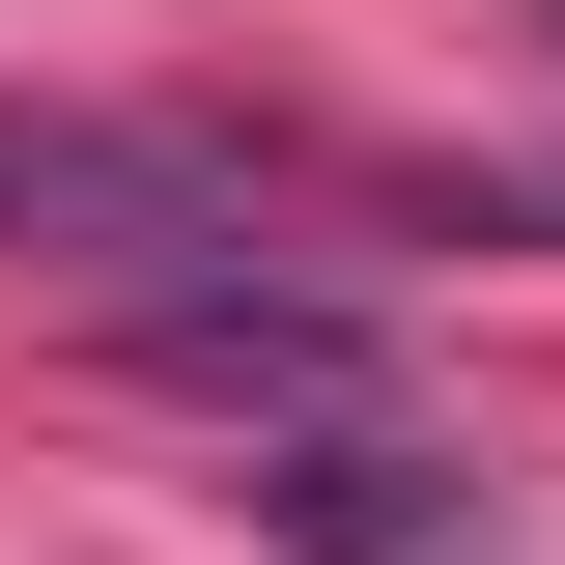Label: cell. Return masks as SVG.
<instances>
[{"label": "cell", "instance_id": "cell-1", "mask_svg": "<svg viewBox=\"0 0 565 565\" xmlns=\"http://www.w3.org/2000/svg\"><path fill=\"white\" fill-rule=\"evenodd\" d=\"M0 255H85L141 311V282H226L255 255V170L170 141V114H0Z\"/></svg>", "mask_w": 565, "mask_h": 565}, {"label": "cell", "instance_id": "cell-2", "mask_svg": "<svg viewBox=\"0 0 565 565\" xmlns=\"http://www.w3.org/2000/svg\"><path fill=\"white\" fill-rule=\"evenodd\" d=\"M114 367L226 396L255 452H282V424H396V340H367L340 282H255V255H226V282H141V311H114Z\"/></svg>", "mask_w": 565, "mask_h": 565}, {"label": "cell", "instance_id": "cell-3", "mask_svg": "<svg viewBox=\"0 0 565 565\" xmlns=\"http://www.w3.org/2000/svg\"><path fill=\"white\" fill-rule=\"evenodd\" d=\"M481 509L509 481H452L424 424H282V452H255V537L282 565H481Z\"/></svg>", "mask_w": 565, "mask_h": 565}, {"label": "cell", "instance_id": "cell-4", "mask_svg": "<svg viewBox=\"0 0 565 565\" xmlns=\"http://www.w3.org/2000/svg\"><path fill=\"white\" fill-rule=\"evenodd\" d=\"M452 226H537V255H565V170H452Z\"/></svg>", "mask_w": 565, "mask_h": 565}]
</instances>
